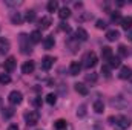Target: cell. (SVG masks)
Here are the masks:
<instances>
[{
  "instance_id": "36",
  "label": "cell",
  "mask_w": 132,
  "mask_h": 130,
  "mask_svg": "<svg viewBox=\"0 0 132 130\" xmlns=\"http://www.w3.org/2000/svg\"><path fill=\"white\" fill-rule=\"evenodd\" d=\"M86 106H80V110H77V116H85L86 115Z\"/></svg>"
},
{
  "instance_id": "33",
  "label": "cell",
  "mask_w": 132,
  "mask_h": 130,
  "mask_svg": "<svg viewBox=\"0 0 132 130\" xmlns=\"http://www.w3.org/2000/svg\"><path fill=\"white\" fill-rule=\"evenodd\" d=\"M118 54H120V55H121V57H126V55H128V48H126V46H123V44H121V46H120V48H118Z\"/></svg>"
},
{
  "instance_id": "28",
  "label": "cell",
  "mask_w": 132,
  "mask_h": 130,
  "mask_svg": "<svg viewBox=\"0 0 132 130\" xmlns=\"http://www.w3.org/2000/svg\"><path fill=\"white\" fill-rule=\"evenodd\" d=\"M111 18H112V22L114 23H121V20H123V17L120 15V12H112V15H111Z\"/></svg>"
},
{
  "instance_id": "37",
  "label": "cell",
  "mask_w": 132,
  "mask_h": 130,
  "mask_svg": "<svg viewBox=\"0 0 132 130\" xmlns=\"http://www.w3.org/2000/svg\"><path fill=\"white\" fill-rule=\"evenodd\" d=\"M5 3H6L8 6H15V5L19 6V5H22V2H5Z\"/></svg>"
},
{
  "instance_id": "19",
  "label": "cell",
  "mask_w": 132,
  "mask_h": 130,
  "mask_svg": "<svg viewBox=\"0 0 132 130\" xmlns=\"http://www.w3.org/2000/svg\"><path fill=\"white\" fill-rule=\"evenodd\" d=\"M106 38H108L109 41H115V40L120 38V32H118L117 29H111V31L106 32Z\"/></svg>"
},
{
  "instance_id": "4",
  "label": "cell",
  "mask_w": 132,
  "mask_h": 130,
  "mask_svg": "<svg viewBox=\"0 0 132 130\" xmlns=\"http://www.w3.org/2000/svg\"><path fill=\"white\" fill-rule=\"evenodd\" d=\"M8 99H9V103H11L12 106H19V104H22V101H23V95H22V92H19V90H12V92L8 95Z\"/></svg>"
},
{
  "instance_id": "2",
  "label": "cell",
  "mask_w": 132,
  "mask_h": 130,
  "mask_svg": "<svg viewBox=\"0 0 132 130\" xmlns=\"http://www.w3.org/2000/svg\"><path fill=\"white\" fill-rule=\"evenodd\" d=\"M25 121H26V124L28 126H35L37 123H38V119H40V113L37 112V110H29V112H25Z\"/></svg>"
},
{
  "instance_id": "8",
  "label": "cell",
  "mask_w": 132,
  "mask_h": 130,
  "mask_svg": "<svg viewBox=\"0 0 132 130\" xmlns=\"http://www.w3.org/2000/svg\"><path fill=\"white\" fill-rule=\"evenodd\" d=\"M9 49H11V43H9V40L8 38H0V54L2 55H5L6 52H9Z\"/></svg>"
},
{
  "instance_id": "27",
  "label": "cell",
  "mask_w": 132,
  "mask_h": 130,
  "mask_svg": "<svg viewBox=\"0 0 132 130\" xmlns=\"http://www.w3.org/2000/svg\"><path fill=\"white\" fill-rule=\"evenodd\" d=\"M46 103L51 104V106H54V104L57 103V95H55V94H48V95H46Z\"/></svg>"
},
{
  "instance_id": "25",
  "label": "cell",
  "mask_w": 132,
  "mask_h": 130,
  "mask_svg": "<svg viewBox=\"0 0 132 130\" xmlns=\"http://www.w3.org/2000/svg\"><path fill=\"white\" fill-rule=\"evenodd\" d=\"M120 64H121V60L118 57H112L109 60V67H120Z\"/></svg>"
},
{
  "instance_id": "34",
  "label": "cell",
  "mask_w": 132,
  "mask_h": 130,
  "mask_svg": "<svg viewBox=\"0 0 132 130\" xmlns=\"http://www.w3.org/2000/svg\"><path fill=\"white\" fill-rule=\"evenodd\" d=\"M31 104H32L34 107H40L42 106V98H32L31 99Z\"/></svg>"
},
{
  "instance_id": "10",
  "label": "cell",
  "mask_w": 132,
  "mask_h": 130,
  "mask_svg": "<svg viewBox=\"0 0 132 130\" xmlns=\"http://www.w3.org/2000/svg\"><path fill=\"white\" fill-rule=\"evenodd\" d=\"M34 69H35V64H34V61H25L23 66H22V73H25V75H29V73H32Z\"/></svg>"
},
{
  "instance_id": "30",
  "label": "cell",
  "mask_w": 132,
  "mask_h": 130,
  "mask_svg": "<svg viewBox=\"0 0 132 130\" xmlns=\"http://www.w3.org/2000/svg\"><path fill=\"white\" fill-rule=\"evenodd\" d=\"M88 83H95L97 81V73H94V72H91V73H88L86 75V78H85Z\"/></svg>"
},
{
  "instance_id": "7",
  "label": "cell",
  "mask_w": 132,
  "mask_h": 130,
  "mask_svg": "<svg viewBox=\"0 0 132 130\" xmlns=\"http://www.w3.org/2000/svg\"><path fill=\"white\" fill-rule=\"evenodd\" d=\"M118 77H120L121 80H131L132 78V69L131 67H128V66H123V67L120 69Z\"/></svg>"
},
{
  "instance_id": "14",
  "label": "cell",
  "mask_w": 132,
  "mask_h": 130,
  "mask_svg": "<svg viewBox=\"0 0 132 130\" xmlns=\"http://www.w3.org/2000/svg\"><path fill=\"white\" fill-rule=\"evenodd\" d=\"M51 25H52V20H51V17H42V18L38 20V26H40L42 29H48Z\"/></svg>"
},
{
  "instance_id": "20",
  "label": "cell",
  "mask_w": 132,
  "mask_h": 130,
  "mask_svg": "<svg viewBox=\"0 0 132 130\" xmlns=\"http://www.w3.org/2000/svg\"><path fill=\"white\" fill-rule=\"evenodd\" d=\"M29 40H31V43H40L42 41V32L40 31H32L29 34Z\"/></svg>"
},
{
  "instance_id": "39",
  "label": "cell",
  "mask_w": 132,
  "mask_h": 130,
  "mask_svg": "<svg viewBox=\"0 0 132 130\" xmlns=\"http://www.w3.org/2000/svg\"><path fill=\"white\" fill-rule=\"evenodd\" d=\"M62 29H65V31H69V26H66L65 23H62Z\"/></svg>"
},
{
  "instance_id": "24",
  "label": "cell",
  "mask_w": 132,
  "mask_h": 130,
  "mask_svg": "<svg viewBox=\"0 0 132 130\" xmlns=\"http://www.w3.org/2000/svg\"><path fill=\"white\" fill-rule=\"evenodd\" d=\"M57 9H59V2L51 0V2L48 3V11H49V12H55Z\"/></svg>"
},
{
  "instance_id": "31",
  "label": "cell",
  "mask_w": 132,
  "mask_h": 130,
  "mask_svg": "<svg viewBox=\"0 0 132 130\" xmlns=\"http://www.w3.org/2000/svg\"><path fill=\"white\" fill-rule=\"evenodd\" d=\"M101 73L109 78V77H111V67H109V66H103V67H101Z\"/></svg>"
},
{
  "instance_id": "15",
  "label": "cell",
  "mask_w": 132,
  "mask_h": 130,
  "mask_svg": "<svg viewBox=\"0 0 132 130\" xmlns=\"http://www.w3.org/2000/svg\"><path fill=\"white\" fill-rule=\"evenodd\" d=\"M101 57H103V60L109 61V60L114 57V54H112V49H111L109 46H104V48L101 49Z\"/></svg>"
},
{
  "instance_id": "18",
  "label": "cell",
  "mask_w": 132,
  "mask_h": 130,
  "mask_svg": "<svg viewBox=\"0 0 132 130\" xmlns=\"http://www.w3.org/2000/svg\"><path fill=\"white\" fill-rule=\"evenodd\" d=\"M121 28L125 29V31H131V28H132V17H123V20H121Z\"/></svg>"
},
{
  "instance_id": "9",
  "label": "cell",
  "mask_w": 132,
  "mask_h": 130,
  "mask_svg": "<svg viewBox=\"0 0 132 130\" xmlns=\"http://www.w3.org/2000/svg\"><path fill=\"white\" fill-rule=\"evenodd\" d=\"M54 57H49V55H46L43 60H42V69L43 70H49L51 67H52V64H54Z\"/></svg>"
},
{
  "instance_id": "38",
  "label": "cell",
  "mask_w": 132,
  "mask_h": 130,
  "mask_svg": "<svg viewBox=\"0 0 132 130\" xmlns=\"http://www.w3.org/2000/svg\"><path fill=\"white\" fill-rule=\"evenodd\" d=\"M8 130H19V126H17V124H11V126L8 127Z\"/></svg>"
},
{
  "instance_id": "3",
  "label": "cell",
  "mask_w": 132,
  "mask_h": 130,
  "mask_svg": "<svg viewBox=\"0 0 132 130\" xmlns=\"http://www.w3.org/2000/svg\"><path fill=\"white\" fill-rule=\"evenodd\" d=\"M29 37L28 35H25V34H22L20 35V49H22V52L23 54H31V46H29Z\"/></svg>"
},
{
  "instance_id": "23",
  "label": "cell",
  "mask_w": 132,
  "mask_h": 130,
  "mask_svg": "<svg viewBox=\"0 0 132 130\" xmlns=\"http://www.w3.org/2000/svg\"><path fill=\"white\" fill-rule=\"evenodd\" d=\"M94 110H95L97 113H101V112L104 110V104H103V101L97 99V101L94 103Z\"/></svg>"
},
{
  "instance_id": "6",
  "label": "cell",
  "mask_w": 132,
  "mask_h": 130,
  "mask_svg": "<svg viewBox=\"0 0 132 130\" xmlns=\"http://www.w3.org/2000/svg\"><path fill=\"white\" fill-rule=\"evenodd\" d=\"M3 67H5V70H6L8 73H11V72L15 69V58H14V57H8V58L5 60V63H3Z\"/></svg>"
},
{
  "instance_id": "41",
  "label": "cell",
  "mask_w": 132,
  "mask_h": 130,
  "mask_svg": "<svg viewBox=\"0 0 132 130\" xmlns=\"http://www.w3.org/2000/svg\"><path fill=\"white\" fill-rule=\"evenodd\" d=\"M2 104H3V101H2V98H0V110H2Z\"/></svg>"
},
{
  "instance_id": "29",
  "label": "cell",
  "mask_w": 132,
  "mask_h": 130,
  "mask_svg": "<svg viewBox=\"0 0 132 130\" xmlns=\"http://www.w3.org/2000/svg\"><path fill=\"white\" fill-rule=\"evenodd\" d=\"M25 20L26 22H34L35 20V11H26V15H25Z\"/></svg>"
},
{
  "instance_id": "13",
  "label": "cell",
  "mask_w": 132,
  "mask_h": 130,
  "mask_svg": "<svg viewBox=\"0 0 132 130\" xmlns=\"http://www.w3.org/2000/svg\"><path fill=\"white\" fill-rule=\"evenodd\" d=\"M74 86H75L77 94H80V95H83V97L89 94V89H88V86H86V84H83V83H75Z\"/></svg>"
},
{
  "instance_id": "5",
  "label": "cell",
  "mask_w": 132,
  "mask_h": 130,
  "mask_svg": "<svg viewBox=\"0 0 132 130\" xmlns=\"http://www.w3.org/2000/svg\"><path fill=\"white\" fill-rule=\"evenodd\" d=\"M112 121H115V124L120 127V129H128L131 127V119L128 116H117V118H112Z\"/></svg>"
},
{
  "instance_id": "12",
  "label": "cell",
  "mask_w": 132,
  "mask_h": 130,
  "mask_svg": "<svg viewBox=\"0 0 132 130\" xmlns=\"http://www.w3.org/2000/svg\"><path fill=\"white\" fill-rule=\"evenodd\" d=\"M75 40L78 41H86L88 40V32H86V29H83V28H77V31H75Z\"/></svg>"
},
{
  "instance_id": "32",
  "label": "cell",
  "mask_w": 132,
  "mask_h": 130,
  "mask_svg": "<svg viewBox=\"0 0 132 130\" xmlns=\"http://www.w3.org/2000/svg\"><path fill=\"white\" fill-rule=\"evenodd\" d=\"M12 115H14V109H12V107L5 109V113H3V116H5V118H11Z\"/></svg>"
},
{
  "instance_id": "26",
  "label": "cell",
  "mask_w": 132,
  "mask_h": 130,
  "mask_svg": "<svg viewBox=\"0 0 132 130\" xmlns=\"http://www.w3.org/2000/svg\"><path fill=\"white\" fill-rule=\"evenodd\" d=\"M8 83H11V77H9V73H0V84H8Z\"/></svg>"
},
{
  "instance_id": "22",
  "label": "cell",
  "mask_w": 132,
  "mask_h": 130,
  "mask_svg": "<svg viewBox=\"0 0 132 130\" xmlns=\"http://www.w3.org/2000/svg\"><path fill=\"white\" fill-rule=\"evenodd\" d=\"M59 17L62 18V20H66V18H69L71 17V9L69 8H62L60 11H59Z\"/></svg>"
},
{
  "instance_id": "40",
  "label": "cell",
  "mask_w": 132,
  "mask_h": 130,
  "mask_svg": "<svg viewBox=\"0 0 132 130\" xmlns=\"http://www.w3.org/2000/svg\"><path fill=\"white\" fill-rule=\"evenodd\" d=\"M128 38H129V40H132V29L128 32Z\"/></svg>"
},
{
  "instance_id": "11",
  "label": "cell",
  "mask_w": 132,
  "mask_h": 130,
  "mask_svg": "<svg viewBox=\"0 0 132 130\" xmlns=\"http://www.w3.org/2000/svg\"><path fill=\"white\" fill-rule=\"evenodd\" d=\"M80 70H81V64H80L78 61H72V63H71V66H69V73H71L72 77L78 75Z\"/></svg>"
},
{
  "instance_id": "16",
  "label": "cell",
  "mask_w": 132,
  "mask_h": 130,
  "mask_svg": "<svg viewBox=\"0 0 132 130\" xmlns=\"http://www.w3.org/2000/svg\"><path fill=\"white\" fill-rule=\"evenodd\" d=\"M11 22H12L14 25H22V23H23V15H22V12H12V14H11Z\"/></svg>"
},
{
  "instance_id": "1",
  "label": "cell",
  "mask_w": 132,
  "mask_h": 130,
  "mask_svg": "<svg viewBox=\"0 0 132 130\" xmlns=\"http://www.w3.org/2000/svg\"><path fill=\"white\" fill-rule=\"evenodd\" d=\"M98 63V57H97V54L95 52H86L85 54V57H83V66L86 67V69H92V67H95V64Z\"/></svg>"
},
{
  "instance_id": "17",
  "label": "cell",
  "mask_w": 132,
  "mask_h": 130,
  "mask_svg": "<svg viewBox=\"0 0 132 130\" xmlns=\"http://www.w3.org/2000/svg\"><path fill=\"white\" fill-rule=\"evenodd\" d=\"M54 44H55L54 35H48V37L43 40V46H45V49H52V48H54Z\"/></svg>"
},
{
  "instance_id": "21",
  "label": "cell",
  "mask_w": 132,
  "mask_h": 130,
  "mask_svg": "<svg viewBox=\"0 0 132 130\" xmlns=\"http://www.w3.org/2000/svg\"><path fill=\"white\" fill-rule=\"evenodd\" d=\"M66 127H68V121L66 119H57L54 123V129L55 130H66Z\"/></svg>"
},
{
  "instance_id": "35",
  "label": "cell",
  "mask_w": 132,
  "mask_h": 130,
  "mask_svg": "<svg viewBox=\"0 0 132 130\" xmlns=\"http://www.w3.org/2000/svg\"><path fill=\"white\" fill-rule=\"evenodd\" d=\"M95 26H97L98 29H106V26H108V25H106V22H104V20H97V25H95Z\"/></svg>"
}]
</instances>
